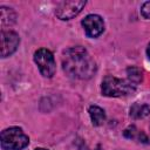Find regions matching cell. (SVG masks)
Listing matches in <instances>:
<instances>
[{
    "mask_svg": "<svg viewBox=\"0 0 150 150\" xmlns=\"http://www.w3.org/2000/svg\"><path fill=\"white\" fill-rule=\"evenodd\" d=\"M146 54H148V57L150 59V45L148 46V49H146Z\"/></svg>",
    "mask_w": 150,
    "mask_h": 150,
    "instance_id": "14",
    "label": "cell"
},
{
    "mask_svg": "<svg viewBox=\"0 0 150 150\" xmlns=\"http://www.w3.org/2000/svg\"><path fill=\"white\" fill-rule=\"evenodd\" d=\"M82 26L89 38H97L104 30V22L100 15L89 14L82 20Z\"/></svg>",
    "mask_w": 150,
    "mask_h": 150,
    "instance_id": "6",
    "label": "cell"
},
{
    "mask_svg": "<svg viewBox=\"0 0 150 150\" xmlns=\"http://www.w3.org/2000/svg\"><path fill=\"white\" fill-rule=\"evenodd\" d=\"M89 115L91 118V123L95 127L102 125L103 122L105 121V112L102 108L97 105H90L89 107Z\"/></svg>",
    "mask_w": 150,
    "mask_h": 150,
    "instance_id": "8",
    "label": "cell"
},
{
    "mask_svg": "<svg viewBox=\"0 0 150 150\" xmlns=\"http://www.w3.org/2000/svg\"><path fill=\"white\" fill-rule=\"evenodd\" d=\"M127 74H128V80L131 83H134L135 86H137L138 83H141L143 81V74H142L141 69L137 67H129L127 69Z\"/></svg>",
    "mask_w": 150,
    "mask_h": 150,
    "instance_id": "12",
    "label": "cell"
},
{
    "mask_svg": "<svg viewBox=\"0 0 150 150\" xmlns=\"http://www.w3.org/2000/svg\"><path fill=\"white\" fill-rule=\"evenodd\" d=\"M28 144V136L18 127L5 129L1 132V148L4 150H22Z\"/></svg>",
    "mask_w": 150,
    "mask_h": 150,
    "instance_id": "3",
    "label": "cell"
},
{
    "mask_svg": "<svg viewBox=\"0 0 150 150\" xmlns=\"http://www.w3.org/2000/svg\"><path fill=\"white\" fill-rule=\"evenodd\" d=\"M0 9H1V23H2V26H9V25L15 22L16 15L12 8L2 6Z\"/></svg>",
    "mask_w": 150,
    "mask_h": 150,
    "instance_id": "11",
    "label": "cell"
},
{
    "mask_svg": "<svg viewBox=\"0 0 150 150\" xmlns=\"http://www.w3.org/2000/svg\"><path fill=\"white\" fill-rule=\"evenodd\" d=\"M102 95L109 97H121L132 94L136 90V86L129 80H121L114 76L107 75L102 81Z\"/></svg>",
    "mask_w": 150,
    "mask_h": 150,
    "instance_id": "2",
    "label": "cell"
},
{
    "mask_svg": "<svg viewBox=\"0 0 150 150\" xmlns=\"http://www.w3.org/2000/svg\"><path fill=\"white\" fill-rule=\"evenodd\" d=\"M141 13L142 15L145 18V19H149L150 20V1H146L142 5V8H141Z\"/></svg>",
    "mask_w": 150,
    "mask_h": 150,
    "instance_id": "13",
    "label": "cell"
},
{
    "mask_svg": "<svg viewBox=\"0 0 150 150\" xmlns=\"http://www.w3.org/2000/svg\"><path fill=\"white\" fill-rule=\"evenodd\" d=\"M20 39L15 32L12 30H2L1 32V57H7L12 55L18 46Z\"/></svg>",
    "mask_w": 150,
    "mask_h": 150,
    "instance_id": "7",
    "label": "cell"
},
{
    "mask_svg": "<svg viewBox=\"0 0 150 150\" xmlns=\"http://www.w3.org/2000/svg\"><path fill=\"white\" fill-rule=\"evenodd\" d=\"M34 61L38 64L40 73L45 77H53L56 70V64L50 50L46 48L38 49L34 54Z\"/></svg>",
    "mask_w": 150,
    "mask_h": 150,
    "instance_id": "4",
    "label": "cell"
},
{
    "mask_svg": "<svg viewBox=\"0 0 150 150\" xmlns=\"http://www.w3.org/2000/svg\"><path fill=\"white\" fill-rule=\"evenodd\" d=\"M87 1L84 0H74V1H62L56 6L55 14L61 20H70L75 18L86 6Z\"/></svg>",
    "mask_w": 150,
    "mask_h": 150,
    "instance_id": "5",
    "label": "cell"
},
{
    "mask_svg": "<svg viewBox=\"0 0 150 150\" xmlns=\"http://www.w3.org/2000/svg\"><path fill=\"white\" fill-rule=\"evenodd\" d=\"M62 67L64 73L73 79L87 80L96 71V63L83 47H71L63 52Z\"/></svg>",
    "mask_w": 150,
    "mask_h": 150,
    "instance_id": "1",
    "label": "cell"
},
{
    "mask_svg": "<svg viewBox=\"0 0 150 150\" xmlns=\"http://www.w3.org/2000/svg\"><path fill=\"white\" fill-rule=\"evenodd\" d=\"M150 114V107L146 104H141V103H134L130 108V116L132 118H143Z\"/></svg>",
    "mask_w": 150,
    "mask_h": 150,
    "instance_id": "10",
    "label": "cell"
},
{
    "mask_svg": "<svg viewBox=\"0 0 150 150\" xmlns=\"http://www.w3.org/2000/svg\"><path fill=\"white\" fill-rule=\"evenodd\" d=\"M123 135H124V137H127V138L136 139V141L142 142V143H148V142H149V139H148V137L144 135V132L139 131L135 125L128 127V128L124 130Z\"/></svg>",
    "mask_w": 150,
    "mask_h": 150,
    "instance_id": "9",
    "label": "cell"
},
{
    "mask_svg": "<svg viewBox=\"0 0 150 150\" xmlns=\"http://www.w3.org/2000/svg\"><path fill=\"white\" fill-rule=\"evenodd\" d=\"M35 150H46V149H42V148H38V149H35Z\"/></svg>",
    "mask_w": 150,
    "mask_h": 150,
    "instance_id": "15",
    "label": "cell"
}]
</instances>
